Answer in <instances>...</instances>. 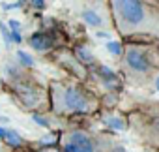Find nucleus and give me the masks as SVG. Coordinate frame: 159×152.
<instances>
[{
    "mask_svg": "<svg viewBox=\"0 0 159 152\" xmlns=\"http://www.w3.org/2000/svg\"><path fill=\"white\" fill-rule=\"evenodd\" d=\"M112 8H114L118 28L124 34L137 32V30H155L157 26V23H153L152 13L144 2H133V0L112 2Z\"/></svg>",
    "mask_w": 159,
    "mask_h": 152,
    "instance_id": "obj_1",
    "label": "nucleus"
},
{
    "mask_svg": "<svg viewBox=\"0 0 159 152\" xmlns=\"http://www.w3.org/2000/svg\"><path fill=\"white\" fill-rule=\"evenodd\" d=\"M54 109L58 113H88L90 100L73 87H60L56 85L52 90Z\"/></svg>",
    "mask_w": 159,
    "mask_h": 152,
    "instance_id": "obj_2",
    "label": "nucleus"
},
{
    "mask_svg": "<svg viewBox=\"0 0 159 152\" xmlns=\"http://www.w3.org/2000/svg\"><path fill=\"white\" fill-rule=\"evenodd\" d=\"M64 152H94V143L83 131H71L64 143Z\"/></svg>",
    "mask_w": 159,
    "mask_h": 152,
    "instance_id": "obj_3",
    "label": "nucleus"
},
{
    "mask_svg": "<svg viewBox=\"0 0 159 152\" xmlns=\"http://www.w3.org/2000/svg\"><path fill=\"white\" fill-rule=\"evenodd\" d=\"M125 62H127V66L131 68V69H135V71H148V68H150V60H148V55L144 53V51H140V49H127V53H125Z\"/></svg>",
    "mask_w": 159,
    "mask_h": 152,
    "instance_id": "obj_4",
    "label": "nucleus"
},
{
    "mask_svg": "<svg viewBox=\"0 0 159 152\" xmlns=\"http://www.w3.org/2000/svg\"><path fill=\"white\" fill-rule=\"evenodd\" d=\"M30 45H32L36 51H47V49H51L52 40H51V36L39 32V34H34V36L30 38Z\"/></svg>",
    "mask_w": 159,
    "mask_h": 152,
    "instance_id": "obj_5",
    "label": "nucleus"
},
{
    "mask_svg": "<svg viewBox=\"0 0 159 152\" xmlns=\"http://www.w3.org/2000/svg\"><path fill=\"white\" fill-rule=\"evenodd\" d=\"M81 17H83V21H84L86 25H90V26H101V25H103V19H101L94 10H84V12L81 13Z\"/></svg>",
    "mask_w": 159,
    "mask_h": 152,
    "instance_id": "obj_6",
    "label": "nucleus"
},
{
    "mask_svg": "<svg viewBox=\"0 0 159 152\" xmlns=\"http://www.w3.org/2000/svg\"><path fill=\"white\" fill-rule=\"evenodd\" d=\"M4 139H6V143H8L10 146H21V145H23V139H21V135H19L17 131H13V130H6V135H4Z\"/></svg>",
    "mask_w": 159,
    "mask_h": 152,
    "instance_id": "obj_7",
    "label": "nucleus"
},
{
    "mask_svg": "<svg viewBox=\"0 0 159 152\" xmlns=\"http://www.w3.org/2000/svg\"><path fill=\"white\" fill-rule=\"evenodd\" d=\"M99 75H101V77H103L107 83H111V81H112V83H118L116 73H114V71H111L107 66H101V68H99Z\"/></svg>",
    "mask_w": 159,
    "mask_h": 152,
    "instance_id": "obj_8",
    "label": "nucleus"
},
{
    "mask_svg": "<svg viewBox=\"0 0 159 152\" xmlns=\"http://www.w3.org/2000/svg\"><path fill=\"white\" fill-rule=\"evenodd\" d=\"M77 56L81 58L83 62H88V64H90V62H94V56H92V53H90L88 49H84V47H79V49H77Z\"/></svg>",
    "mask_w": 159,
    "mask_h": 152,
    "instance_id": "obj_9",
    "label": "nucleus"
},
{
    "mask_svg": "<svg viewBox=\"0 0 159 152\" xmlns=\"http://www.w3.org/2000/svg\"><path fill=\"white\" fill-rule=\"evenodd\" d=\"M107 124L112 128V130H116V131H122L124 128H125V124H124V120H120L118 116H111L109 120H107Z\"/></svg>",
    "mask_w": 159,
    "mask_h": 152,
    "instance_id": "obj_10",
    "label": "nucleus"
},
{
    "mask_svg": "<svg viewBox=\"0 0 159 152\" xmlns=\"http://www.w3.org/2000/svg\"><path fill=\"white\" fill-rule=\"evenodd\" d=\"M17 58H19V62H21L23 66H26V68H30V66L34 64L32 56H30L28 53H25V51H19V53H17Z\"/></svg>",
    "mask_w": 159,
    "mask_h": 152,
    "instance_id": "obj_11",
    "label": "nucleus"
},
{
    "mask_svg": "<svg viewBox=\"0 0 159 152\" xmlns=\"http://www.w3.org/2000/svg\"><path fill=\"white\" fill-rule=\"evenodd\" d=\"M107 49H109V53H111V55H114V56H118V55L122 53V45H120L118 41H114V40L107 41Z\"/></svg>",
    "mask_w": 159,
    "mask_h": 152,
    "instance_id": "obj_12",
    "label": "nucleus"
},
{
    "mask_svg": "<svg viewBox=\"0 0 159 152\" xmlns=\"http://www.w3.org/2000/svg\"><path fill=\"white\" fill-rule=\"evenodd\" d=\"M0 34H2V38H4V41L10 45V43H13V38H11V32L6 28V25L0 21Z\"/></svg>",
    "mask_w": 159,
    "mask_h": 152,
    "instance_id": "obj_13",
    "label": "nucleus"
},
{
    "mask_svg": "<svg viewBox=\"0 0 159 152\" xmlns=\"http://www.w3.org/2000/svg\"><path fill=\"white\" fill-rule=\"evenodd\" d=\"M32 120H34L36 124L43 126V128H49V120H45V118H43V116H39V115H32Z\"/></svg>",
    "mask_w": 159,
    "mask_h": 152,
    "instance_id": "obj_14",
    "label": "nucleus"
},
{
    "mask_svg": "<svg viewBox=\"0 0 159 152\" xmlns=\"http://www.w3.org/2000/svg\"><path fill=\"white\" fill-rule=\"evenodd\" d=\"M8 25H10L11 32H21V23H19L17 19H10V21H8Z\"/></svg>",
    "mask_w": 159,
    "mask_h": 152,
    "instance_id": "obj_15",
    "label": "nucleus"
},
{
    "mask_svg": "<svg viewBox=\"0 0 159 152\" xmlns=\"http://www.w3.org/2000/svg\"><path fill=\"white\" fill-rule=\"evenodd\" d=\"M23 4H25V2H13V4H6V2H4L2 8H4V10H11V8H21Z\"/></svg>",
    "mask_w": 159,
    "mask_h": 152,
    "instance_id": "obj_16",
    "label": "nucleus"
},
{
    "mask_svg": "<svg viewBox=\"0 0 159 152\" xmlns=\"http://www.w3.org/2000/svg\"><path fill=\"white\" fill-rule=\"evenodd\" d=\"M11 38H13V43H21V41H23L21 32H11Z\"/></svg>",
    "mask_w": 159,
    "mask_h": 152,
    "instance_id": "obj_17",
    "label": "nucleus"
},
{
    "mask_svg": "<svg viewBox=\"0 0 159 152\" xmlns=\"http://www.w3.org/2000/svg\"><path fill=\"white\" fill-rule=\"evenodd\" d=\"M32 6H34V8H39V10H43V8H45V2H41V0H34V2H32Z\"/></svg>",
    "mask_w": 159,
    "mask_h": 152,
    "instance_id": "obj_18",
    "label": "nucleus"
},
{
    "mask_svg": "<svg viewBox=\"0 0 159 152\" xmlns=\"http://www.w3.org/2000/svg\"><path fill=\"white\" fill-rule=\"evenodd\" d=\"M4 135H6V130H4V128H0V137L4 139Z\"/></svg>",
    "mask_w": 159,
    "mask_h": 152,
    "instance_id": "obj_19",
    "label": "nucleus"
},
{
    "mask_svg": "<svg viewBox=\"0 0 159 152\" xmlns=\"http://www.w3.org/2000/svg\"><path fill=\"white\" fill-rule=\"evenodd\" d=\"M157 85H159V77H157Z\"/></svg>",
    "mask_w": 159,
    "mask_h": 152,
    "instance_id": "obj_20",
    "label": "nucleus"
},
{
    "mask_svg": "<svg viewBox=\"0 0 159 152\" xmlns=\"http://www.w3.org/2000/svg\"><path fill=\"white\" fill-rule=\"evenodd\" d=\"M157 90H159V85H157Z\"/></svg>",
    "mask_w": 159,
    "mask_h": 152,
    "instance_id": "obj_21",
    "label": "nucleus"
}]
</instances>
